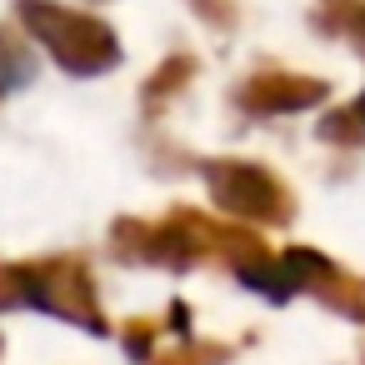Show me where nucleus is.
<instances>
[{
  "label": "nucleus",
  "mask_w": 365,
  "mask_h": 365,
  "mask_svg": "<svg viewBox=\"0 0 365 365\" xmlns=\"http://www.w3.org/2000/svg\"><path fill=\"white\" fill-rule=\"evenodd\" d=\"M110 250L130 265H170V270H190L200 260H230L235 270L270 255L265 240L255 230H245V220H210L190 205H175L165 220H115L110 230Z\"/></svg>",
  "instance_id": "obj_1"
},
{
  "label": "nucleus",
  "mask_w": 365,
  "mask_h": 365,
  "mask_svg": "<svg viewBox=\"0 0 365 365\" xmlns=\"http://www.w3.org/2000/svg\"><path fill=\"white\" fill-rule=\"evenodd\" d=\"M46 310L56 320H71L91 335H106V315L96 300L91 265L81 255H46V260H16L0 265V310Z\"/></svg>",
  "instance_id": "obj_2"
},
{
  "label": "nucleus",
  "mask_w": 365,
  "mask_h": 365,
  "mask_svg": "<svg viewBox=\"0 0 365 365\" xmlns=\"http://www.w3.org/2000/svg\"><path fill=\"white\" fill-rule=\"evenodd\" d=\"M205 190L230 220L245 225H285L295 215V195L255 160H210Z\"/></svg>",
  "instance_id": "obj_3"
},
{
  "label": "nucleus",
  "mask_w": 365,
  "mask_h": 365,
  "mask_svg": "<svg viewBox=\"0 0 365 365\" xmlns=\"http://www.w3.org/2000/svg\"><path fill=\"white\" fill-rule=\"evenodd\" d=\"M31 26L46 36V46L56 51V61L76 76H96V71H110L115 66V41L91 26V21H71L66 11H46V6H26Z\"/></svg>",
  "instance_id": "obj_4"
},
{
  "label": "nucleus",
  "mask_w": 365,
  "mask_h": 365,
  "mask_svg": "<svg viewBox=\"0 0 365 365\" xmlns=\"http://www.w3.org/2000/svg\"><path fill=\"white\" fill-rule=\"evenodd\" d=\"M320 265H325V255L320 250H310V245H295V250H270V255H260V260H250V265H240L235 275H240V285H250V290H260L265 300H290V295H305L310 290V280L320 275Z\"/></svg>",
  "instance_id": "obj_5"
},
{
  "label": "nucleus",
  "mask_w": 365,
  "mask_h": 365,
  "mask_svg": "<svg viewBox=\"0 0 365 365\" xmlns=\"http://www.w3.org/2000/svg\"><path fill=\"white\" fill-rule=\"evenodd\" d=\"M325 96L320 81H305V76H255L250 86H240V106L255 110V115H290V110H305Z\"/></svg>",
  "instance_id": "obj_6"
},
{
  "label": "nucleus",
  "mask_w": 365,
  "mask_h": 365,
  "mask_svg": "<svg viewBox=\"0 0 365 365\" xmlns=\"http://www.w3.org/2000/svg\"><path fill=\"white\" fill-rule=\"evenodd\" d=\"M225 360H230L225 345H195V340H185V345L165 350L155 365H225Z\"/></svg>",
  "instance_id": "obj_7"
},
{
  "label": "nucleus",
  "mask_w": 365,
  "mask_h": 365,
  "mask_svg": "<svg viewBox=\"0 0 365 365\" xmlns=\"http://www.w3.org/2000/svg\"><path fill=\"white\" fill-rule=\"evenodd\" d=\"M31 76H36L31 56H26V51H16L11 41H0V96H6V91H16V86H26Z\"/></svg>",
  "instance_id": "obj_8"
},
{
  "label": "nucleus",
  "mask_w": 365,
  "mask_h": 365,
  "mask_svg": "<svg viewBox=\"0 0 365 365\" xmlns=\"http://www.w3.org/2000/svg\"><path fill=\"white\" fill-rule=\"evenodd\" d=\"M155 330H160V320H130V325H125V350H130L135 360H150Z\"/></svg>",
  "instance_id": "obj_9"
},
{
  "label": "nucleus",
  "mask_w": 365,
  "mask_h": 365,
  "mask_svg": "<svg viewBox=\"0 0 365 365\" xmlns=\"http://www.w3.org/2000/svg\"><path fill=\"white\" fill-rule=\"evenodd\" d=\"M355 115H360V120H365V101H360V106H355Z\"/></svg>",
  "instance_id": "obj_10"
}]
</instances>
